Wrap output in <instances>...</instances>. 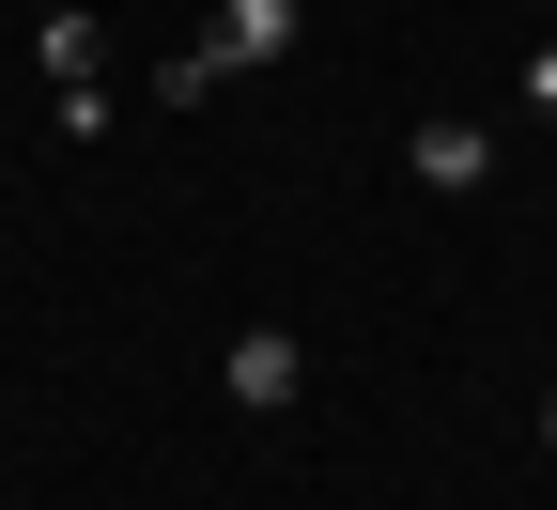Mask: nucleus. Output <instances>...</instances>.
<instances>
[{
  "label": "nucleus",
  "mask_w": 557,
  "mask_h": 510,
  "mask_svg": "<svg viewBox=\"0 0 557 510\" xmlns=\"http://www.w3.org/2000/svg\"><path fill=\"white\" fill-rule=\"evenodd\" d=\"M218 387H233L248 418H295V402H310V356H295V325H233V356H218Z\"/></svg>",
  "instance_id": "1"
},
{
  "label": "nucleus",
  "mask_w": 557,
  "mask_h": 510,
  "mask_svg": "<svg viewBox=\"0 0 557 510\" xmlns=\"http://www.w3.org/2000/svg\"><path fill=\"white\" fill-rule=\"evenodd\" d=\"M403 171L434 186V201H480V186H496V124H418V139H403Z\"/></svg>",
  "instance_id": "2"
},
{
  "label": "nucleus",
  "mask_w": 557,
  "mask_h": 510,
  "mask_svg": "<svg viewBox=\"0 0 557 510\" xmlns=\"http://www.w3.org/2000/svg\"><path fill=\"white\" fill-rule=\"evenodd\" d=\"M295 0H218V32H201V62H218V78H248V62H295Z\"/></svg>",
  "instance_id": "3"
},
{
  "label": "nucleus",
  "mask_w": 557,
  "mask_h": 510,
  "mask_svg": "<svg viewBox=\"0 0 557 510\" xmlns=\"http://www.w3.org/2000/svg\"><path fill=\"white\" fill-rule=\"evenodd\" d=\"M32 62H47V109L109 94V32H94V16H32Z\"/></svg>",
  "instance_id": "4"
},
{
  "label": "nucleus",
  "mask_w": 557,
  "mask_h": 510,
  "mask_svg": "<svg viewBox=\"0 0 557 510\" xmlns=\"http://www.w3.org/2000/svg\"><path fill=\"white\" fill-rule=\"evenodd\" d=\"M527 124H557V47H527Z\"/></svg>",
  "instance_id": "5"
},
{
  "label": "nucleus",
  "mask_w": 557,
  "mask_h": 510,
  "mask_svg": "<svg viewBox=\"0 0 557 510\" xmlns=\"http://www.w3.org/2000/svg\"><path fill=\"white\" fill-rule=\"evenodd\" d=\"M542 449H557V387H542Z\"/></svg>",
  "instance_id": "6"
}]
</instances>
